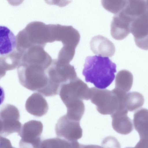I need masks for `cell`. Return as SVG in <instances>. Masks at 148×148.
Instances as JSON below:
<instances>
[{
	"mask_svg": "<svg viewBox=\"0 0 148 148\" xmlns=\"http://www.w3.org/2000/svg\"><path fill=\"white\" fill-rule=\"evenodd\" d=\"M43 125L41 122L32 120L25 123L18 135L21 138L19 143L21 148H40L42 140L41 136Z\"/></svg>",
	"mask_w": 148,
	"mask_h": 148,
	"instance_id": "obj_5",
	"label": "cell"
},
{
	"mask_svg": "<svg viewBox=\"0 0 148 148\" xmlns=\"http://www.w3.org/2000/svg\"><path fill=\"white\" fill-rule=\"evenodd\" d=\"M132 18L148 12L147 1L127 0V3L122 10Z\"/></svg>",
	"mask_w": 148,
	"mask_h": 148,
	"instance_id": "obj_16",
	"label": "cell"
},
{
	"mask_svg": "<svg viewBox=\"0 0 148 148\" xmlns=\"http://www.w3.org/2000/svg\"><path fill=\"white\" fill-rule=\"evenodd\" d=\"M79 144L77 141L71 142L57 137L42 140L40 148H78Z\"/></svg>",
	"mask_w": 148,
	"mask_h": 148,
	"instance_id": "obj_19",
	"label": "cell"
},
{
	"mask_svg": "<svg viewBox=\"0 0 148 148\" xmlns=\"http://www.w3.org/2000/svg\"><path fill=\"white\" fill-rule=\"evenodd\" d=\"M148 112L147 109L142 108L136 112L134 115V127L140 139H148Z\"/></svg>",
	"mask_w": 148,
	"mask_h": 148,
	"instance_id": "obj_15",
	"label": "cell"
},
{
	"mask_svg": "<svg viewBox=\"0 0 148 148\" xmlns=\"http://www.w3.org/2000/svg\"><path fill=\"white\" fill-rule=\"evenodd\" d=\"M0 148H15L12 146L10 140L0 135Z\"/></svg>",
	"mask_w": 148,
	"mask_h": 148,
	"instance_id": "obj_22",
	"label": "cell"
},
{
	"mask_svg": "<svg viewBox=\"0 0 148 148\" xmlns=\"http://www.w3.org/2000/svg\"><path fill=\"white\" fill-rule=\"evenodd\" d=\"M16 46V38L8 27L0 25V56L9 54L14 51Z\"/></svg>",
	"mask_w": 148,
	"mask_h": 148,
	"instance_id": "obj_14",
	"label": "cell"
},
{
	"mask_svg": "<svg viewBox=\"0 0 148 148\" xmlns=\"http://www.w3.org/2000/svg\"><path fill=\"white\" fill-rule=\"evenodd\" d=\"M144 99L143 95L136 92L126 93L124 97L123 104L127 111H133L142 107Z\"/></svg>",
	"mask_w": 148,
	"mask_h": 148,
	"instance_id": "obj_17",
	"label": "cell"
},
{
	"mask_svg": "<svg viewBox=\"0 0 148 148\" xmlns=\"http://www.w3.org/2000/svg\"><path fill=\"white\" fill-rule=\"evenodd\" d=\"M66 116L72 120L80 122L85 112V108L82 100H79L66 106Z\"/></svg>",
	"mask_w": 148,
	"mask_h": 148,
	"instance_id": "obj_20",
	"label": "cell"
},
{
	"mask_svg": "<svg viewBox=\"0 0 148 148\" xmlns=\"http://www.w3.org/2000/svg\"><path fill=\"white\" fill-rule=\"evenodd\" d=\"M48 68L37 64L20 62L17 67L20 83L29 90L36 91L45 97L50 96L52 87Z\"/></svg>",
	"mask_w": 148,
	"mask_h": 148,
	"instance_id": "obj_2",
	"label": "cell"
},
{
	"mask_svg": "<svg viewBox=\"0 0 148 148\" xmlns=\"http://www.w3.org/2000/svg\"><path fill=\"white\" fill-rule=\"evenodd\" d=\"M125 148H134V147H126Z\"/></svg>",
	"mask_w": 148,
	"mask_h": 148,
	"instance_id": "obj_28",
	"label": "cell"
},
{
	"mask_svg": "<svg viewBox=\"0 0 148 148\" xmlns=\"http://www.w3.org/2000/svg\"><path fill=\"white\" fill-rule=\"evenodd\" d=\"M133 80V75L130 71L125 70L120 71L116 77L115 88L127 92L131 89Z\"/></svg>",
	"mask_w": 148,
	"mask_h": 148,
	"instance_id": "obj_18",
	"label": "cell"
},
{
	"mask_svg": "<svg viewBox=\"0 0 148 148\" xmlns=\"http://www.w3.org/2000/svg\"><path fill=\"white\" fill-rule=\"evenodd\" d=\"M90 88L77 77L62 84L59 95L65 106L79 100L90 99Z\"/></svg>",
	"mask_w": 148,
	"mask_h": 148,
	"instance_id": "obj_4",
	"label": "cell"
},
{
	"mask_svg": "<svg viewBox=\"0 0 148 148\" xmlns=\"http://www.w3.org/2000/svg\"><path fill=\"white\" fill-rule=\"evenodd\" d=\"M6 72V71L0 64V79L5 75Z\"/></svg>",
	"mask_w": 148,
	"mask_h": 148,
	"instance_id": "obj_26",
	"label": "cell"
},
{
	"mask_svg": "<svg viewBox=\"0 0 148 148\" xmlns=\"http://www.w3.org/2000/svg\"><path fill=\"white\" fill-rule=\"evenodd\" d=\"M127 110L119 111L111 115L112 127L118 133L127 134L134 129L132 121L127 116Z\"/></svg>",
	"mask_w": 148,
	"mask_h": 148,
	"instance_id": "obj_13",
	"label": "cell"
},
{
	"mask_svg": "<svg viewBox=\"0 0 148 148\" xmlns=\"http://www.w3.org/2000/svg\"><path fill=\"white\" fill-rule=\"evenodd\" d=\"M116 67L108 57L88 56L85 59L82 74L86 82L93 84L99 89H104L114 80Z\"/></svg>",
	"mask_w": 148,
	"mask_h": 148,
	"instance_id": "obj_1",
	"label": "cell"
},
{
	"mask_svg": "<svg viewBox=\"0 0 148 148\" xmlns=\"http://www.w3.org/2000/svg\"><path fill=\"white\" fill-rule=\"evenodd\" d=\"M132 19L122 10L113 17L110 26V32L114 39L121 40L130 33V25Z\"/></svg>",
	"mask_w": 148,
	"mask_h": 148,
	"instance_id": "obj_10",
	"label": "cell"
},
{
	"mask_svg": "<svg viewBox=\"0 0 148 148\" xmlns=\"http://www.w3.org/2000/svg\"><path fill=\"white\" fill-rule=\"evenodd\" d=\"M20 115L17 108L10 104L3 106L0 109V119L2 130L0 135L6 136L10 134L19 132L22 124L19 121Z\"/></svg>",
	"mask_w": 148,
	"mask_h": 148,
	"instance_id": "obj_7",
	"label": "cell"
},
{
	"mask_svg": "<svg viewBox=\"0 0 148 148\" xmlns=\"http://www.w3.org/2000/svg\"><path fill=\"white\" fill-rule=\"evenodd\" d=\"M130 32L134 37L136 45L148 49V12L133 18L130 25Z\"/></svg>",
	"mask_w": 148,
	"mask_h": 148,
	"instance_id": "obj_9",
	"label": "cell"
},
{
	"mask_svg": "<svg viewBox=\"0 0 148 148\" xmlns=\"http://www.w3.org/2000/svg\"><path fill=\"white\" fill-rule=\"evenodd\" d=\"M90 99L96 105L97 111L103 115H111L119 109L118 99L112 90L90 88Z\"/></svg>",
	"mask_w": 148,
	"mask_h": 148,
	"instance_id": "obj_3",
	"label": "cell"
},
{
	"mask_svg": "<svg viewBox=\"0 0 148 148\" xmlns=\"http://www.w3.org/2000/svg\"><path fill=\"white\" fill-rule=\"evenodd\" d=\"M78 148H104L98 145H84L79 144Z\"/></svg>",
	"mask_w": 148,
	"mask_h": 148,
	"instance_id": "obj_24",
	"label": "cell"
},
{
	"mask_svg": "<svg viewBox=\"0 0 148 148\" xmlns=\"http://www.w3.org/2000/svg\"><path fill=\"white\" fill-rule=\"evenodd\" d=\"M90 45L91 51L99 56L111 57L115 52L114 44L107 38L100 35L92 38Z\"/></svg>",
	"mask_w": 148,
	"mask_h": 148,
	"instance_id": "obj_11",
	"label": "cell"
},
{
	"mask_svg": "<svg viewBox=\"0 0 148 148\" xmlns=\"http://www.w3.org/2000/svg\"><path fill=\"white\" fill-rule=\"evenodd\" d=\"M148 139H140L139 141L134 148H148Z\"/></svg>",
	"mask_w": 148,
	"mask_h": 148,
	"instance_id": "obj_23",
	"label": "cell"
},
{
	"mask_svg": "<svg viewBox=\"0 0 148 148\" xmlns=\"http://www.w3.org/2000/svg\"><path fill=\"white\" fill-rule=\"evenodd\" d=\"M5 97V93L3 88L0 86V105L3 102Z\"/></svg>",
	"mask_w": 148,
	"mask_h": 148,
	"instance_id": "obj_25",
	"label": "cell"
},
{
	"mask_svg": "<svg viewBox=\"0 0 148 148\" xmlns=\"http://www.w3.org/2000/svg\"><path fill=\"white\" fill-rule=\"evenodd\" d=\"M55 130L58 137L71 142L77 141L82 136L79 122L69 119L66 114L58 120Z\"/></svg>",
	"mask_w": 148,
	"mask_h": 148,
	"instance_id": "obj_8",
	"label": "cell"
},
{
	"mask_svg": "<svg viewBox=\"0 0 148 148\" xmlns=\"http://www.w3.org/2000/svg\"><path fill=\"white\" fill-rule=\"evenodd\" d=\"M27 111L37 117H41L47 112L49 106L46 100L39 93H34L27 99L25 105Z\"/></svg>",
	"mask_w": 148,
	"mask_h": 148,
	"instance_id": "obj_12",
	"label": "cell"
},
{
	"mask_svg": "<svg viewBox=\"0 0 148 148\" xmlns=\"http://www.w3.org/2000/svg\"><path fill=\"white\" fill-rule=\"evenodd\" d=\"M103 7L108 11L117 14L121 11L126 6L127 0H102Z\"/></svg>",
	"mask_w": 148,
	"mask_h": 148,
	"instance_id": "obj_21",
	"label": "cell"
},
{
	"mask_svg": "<svg viewBox=\"0 0 148 148\" xmlns=\"http://www.w3.org/2000/svg\"><path fill=\"white\" fill-rule=\"evenodd\" d=\"M47 72L50 81L60 88L62 84L77 77L73 66L57 59L53 60Z\"/></svg>",
	"mask_w": 148,
	"mask_h": 148,
	"instance_id": "obj_6",
	"label": "cell"
},
{
	"mask_svg": "<svg viewBox=\"0 0 148 148\" xmlns=\"http://www.w3.org/2000/svg\"><path fill=\"white\" fill-rule=\"evenodd\" d=\"M2 130V124L1 121L0 119V133L1 132Z\"/></svg>",
	"mask_w": 148,
	"mask_h": 148,
	"instance_id": "obj_27",
	"label": "cell"
}]
</instances>
